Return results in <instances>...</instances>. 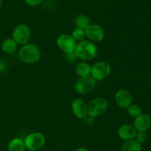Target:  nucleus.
<instances>
[{"mask_svg": "<svg viewBox=\"0 0 151 151\" xmlns=\"http://www.w3.org/2000/svg\"><path fill=\"white\" fill-rule=\"evenodd\" d=\"M97 52L98 50L94 43L87 40H83L77 44L74 52L78 58L81 59L86 62L95 58Z\"/></svg>", "mask_w": 151, "mask_h": 151, "instance_id": "f257e3e1", "label": "nucleus"}, {"mask_svg": "<svg viewBox=\"0 0 151 151\" xmlns=\"http://www.w3.org/2000/svg\"><path fill=\"white\" fill-rule=\"evenodd\" d=\"M21 61L24 63H35L40 60L41 52L38 46L31 43H27L22 46L18 53Z\"/></svg>", "mask_w": 151, "mask_h": 151, "instance_id": "f03ea898", "label": "nucleus"}, {"mask_svg": "<svg viewBox=\"0 0 151 151\" xmlns=\"http://www.w3.org/2000/svg\"><path fill=\"white\" fill-rule=\"evenodd\" d=\"M26 149L29 151H38L44 146L46 139L41 132H33L28 134L24 139Z\"/></svg>", "mask_w": 151, "mask_h": 151, "instance_id": "7ed1b4c3", "label": "nucleus"}, {"mask_svg": "<svg viewBox=\"0 0 151 151\" xmlns=\"http://www.w3.org/2000/svg\"><path fill=\"white\" fill-rule=\"evenodd\" d=\"M109 108L107 100L103 97L93 99L88 104V116L92 118L97 117L106 111Z\"/></svg>", "mask_w": 151, "mask_h": 151, "instance_id": "20e7f679", "label": "nucleus"}, {"mask_svg": "<svg viewBox=\"0 0 151 151\" xmlns=\"http://www.w3.org/2000/svg\"><path fill=\"white\" fill-rule=\"evenodd\" d=\"M111 68L105 61H99L91 66V76L95 81H103L110 75Z\"/></svg>", "mask_w": 151, "mask_h": 151, "instance_id": "39448f33", "label": "nucleus"}, {"mask_svg": "<svg viewBox=\"0 0 151 151\" xmlns=\"http://www.w3.org/2000/svg\"><path fill=\"white\" fill-rule=\"evenodd\" d=\"M31 37L30 29L25 24H19L13 31V39L17 44L24 45L29 43Z\"/></svg>", "mask_w": 151, "mask_h": 151, "instance_id": "423d86ee", "label": "nucleus"}, {"mask_svg": "<svg viewBox=\"0 0 151 151\" xmlns=\"http://www.w3.org/2000/svg\"><path fill=\"white\" fill-rule=\"evenodd\" d=\"M57 45L58 48L65 54L74 52L78 42L69 34L63 33L59 35L57 38Z\"/></svg>", "mask_w": 151, "mask_h": 151, "instance_id": "0eeeda50", "label": "nucleus"}, {"mask_svg": "<svg viewBox=\"0 0 151 151\" xmlns=\"http://www.w3.org/2000/svg\"><path fill=\"white\" fill-rule=\"evenodd\" d=\"M96 86V81L91 76L80 78L75 82V89L81 94H87L91 92Z\"/></svg>", "mask_w": 151, "mask_h": 151, "instance_id": "6e6552de", "label": "nucleus"}, {"mask_svg": "<svg viewBox=\"0 0 151 151\" xmlns=\"http://www.w3.org/2000/svg\"><path fill=\"white\" fill-rule=\"evenodd\" d=\"M86 38L91 42H100L105 37V30L100 25L97 24H90L85 29Z\"/></svg>", "mask_w": 151, "mask_h": 151, "instance_id": "1a4fd4ad", "label": "nucleus"}, {"mask_svg": "<svg viewBox=\"0 0 151 151\" xmlns=\"http://www.w3.org/2000/svg\"><path fill=\"white\" fill-rule=\"evenodd\" d=\"M71 109L73 114L78 119H84L88 116V105L82 99H75L72 102Z\"/></svg>", "mask_w": 151, "mask_h": 151, "instance_id": "9d476101", "label": "nucleus"}, {"mask_svg": "<svg viewBox=\"0 0 151 151\" xmlns=\"http://www.w3.org/2000/svg\"><path fill=\"white\" fill-rule=\"evenodd\" d=\"M114 100L120 109H127L132 104L133 97L130 91L126 89H119L114 95Z\"/></svg>", "mask_w": 151, "mask_h": 151, "instance_id": "9b49d317", "label": "nucleus"}, {"mask_svg": "<svg viewBox=\"0 0 151 151\" xmlns=\"http://www.w3.org/2000/svg\"><path fill=\"white\" fill-rule=\"evenodd\" d=\"M133 126L137 131L147 132L151 127V116L147 114L142 113L137 117L134 118Z\"/></svg>", "mask_w": 151, "mask_h": 151, "instance_id": "f8f14e48", "label": "nucleus"}, {"mask_svg": "<svg viewBox=\"0 0 151 151\" xmlns=\"http://www.w3.org/2000/svg\"><path fill=\"white\" fill-rule=\"evenodd\" d=\"M137 130L134 128L133 125L130 124H125L122 125L118 128L117 134L119 138L123 141H128L135 139L137 134Z\"/></svg>", "mask_w": 151, "mask_h": 151, "instance_id": "ddd939ff", "label": "nucleus"}, {"mask_svg": "<svg viewBox=\"0 0 151 151\" xmlns=\"http://www.w3.org/2000/svg\"><path fill=\"white\" fill-rule=\"evenodd\" d=\"M7 149L9 151H24L26 149L24 141L19 137L13 138L7 144Z\"/></svg>", "mask_w": 151, "mask_h": 151, "instance_id": "4468645a", "label": "nucleus"}, {"mask_svg": "<svg viewBox=\"0 0 151 151\" xmlns=\"http://www.w3.org/2000/svg\"><path fill=\"white\" fill-rule=\"evenodd\" d=\"M91 66H90L86 62L79 63L75 67V72L80 78L91 76Z\"/></svg>", "mask_w": 151, "mask_h": 151, "instance_id": "2eb2a0df", "label": "nucleus"}, {"mask_svg": "<svg viewBox=\"0 0 151 151\" xmlns=\"http://www.w3.org/2000/svg\"><path fill=\"white\" fill-rule=\"evenodd\" d=\"M1 47L3 52L7 53V54H10V53H13L14 52H16V50H17L18 44L13 39V38H6L3 41Z\"/></svg>", "mask_w": 151, "mask_h": 151, "instance_id": "dca6fc26", "label": "nucleus"}, {"mask_svg": "<svg viewBox=\"0 0 151 151\" xmlns=\"http://www.w3.org/2000/svg\"><path fill=\"white\" fill-rule=\"evenodd\" d=\"M142 144L135 139H132L124 142L121 151H142Z\"/></svg>", "mask_w": 151, "mask_h": 151, "instance_id": "f3484780", "label": "nucleus"}, {"mask_svg": "<svg viewBox=\"0 0 151 151\" xmlns=\"http://www.w3.org/2000/svg\"><path fill=\"white\" fill-rule=\"evenodd\" d=\"M75 24L77 28L85 29L87 27L91 24V19L86 15L80 14L75 18Z\"/></svg>", "mask_w": 151, "mask_h": 151, "instance_id": "a211bd4d", "label": "nucleus"}, {"mask_svg": "<svg viewBox=\"0 0 151 151\" xmlns=\"http://www.w3.org/2000/svg\"><path fill=\"white\" fill-rule=\"evenodd\" d=\"M127 113L131 117L136 118L142 114V109L139 105L131 104L127 108Z\"/></svg>", "mask_w": 151, "mask_h": 151, "instance_id": "6ab92c4d", "label": "nucleus"}, {"mask_svg": "<svg viewBox=\"0 0 151 151\" xmlns=\"http://www.w3.org/2000/svg\"><path fill=\"white\" fill-rule=\"evenodd\" d=\"M72 35L74 39L77 41V42H80V41H82L83 40H85L86 38V33L85 30L81 28H75L72 32Z\"/></svg>", "mask_w": 151, "mask_h": 151, "instance_id": "aec40b11", "label": "nucleus"}, {"mask_svg": "<svg viewBox=\"0 0 151 151\" xmlns=\"http://www.w3.org/2000/svg\"><path fill=\"white\" fill-rule=\"evenodd\" d=\"M147 139V132H142V131H137V134H136V137L134 139L136 141L138 142L139 143L142 145L143 143H145L146 142Z\"/></svg>", "mask_w": 151, "mask_h": 151, "instance_id": "412c9836", "label": "nucleus"}, {"mask_svg": "<svg viewBox=\"0 0 151 151\" xmlns=\"http://www.w3.org/2000/svg\"><path fill=\"white\" fill-rule=\"evenodd\" d=\"M43 0H24L27 4L29 6H37L41 3Z\"/></svg>", "mask_w": 151, "mask_h": 151, "instance_id": "4be33fe9", "label": "nucleus"}, {"mask_svg": "<svg viewBox=\"0 0 151 151\" xmlns=\"http://www.w3.org/2000/svg\"><path fill=\"white\" fill-rule=\"evenodd\" d=\"M7 69V62L4 61V60L0 59V72L2 73V72H5Z\"/></svg>", "mask_w": 151, "mask_h": 151, "instance_id": "5701e85b", "label": "nucleus"}, {"mask_svg": "<svg viewBox=\"0 0 151 151\" xmlns=\"http://www.w3.org/2000/svg\"><path fill=\"white\" fill-rule=\"evenodd\" d=\"M66 57L67 58L68 61L69 62H74L77 60L78 58L76 57L75 55V52H72V53H69V54H66Z\"/></svg>", "mask_w": 151, "mask_h": 151, "instance_id": "b1692460", "label": "nucleus"}, {"mask_svg": "<svg viewBox=\"0 0 151 151\" xmlns=\"http://www.w3.org/2000/svg\"><path fill=\"white\" fill-rule=\"evenodd\" d=\"M75 151H89L88 150V149L85 148V147H78V148H77Z\"/></svg>", "mask_w": 151, "mask_h": 151, "instance_id": "393cba45", "label": "nucleus"}, {"mask_svg": "<svg viewBox=\"0 0 151 151\" xmlns=\"http://www.w3.org/2000/svg\"><path fill=\"white\" fill-rule=\"evenodd\" d=\"M2 4H3V2H2V0H0V8H1V6H2Z\"/></svg>", "mask_w": 151, "mask_h": 151, "instance_id": "a878e982", "label": "nucleus"}, {"mask_svg": "<svg viewBox=\"0 0 151 151\" xmlns=\"http://www.w3.org/2000/svg\"><path fill=\"white\" fill-rule=\"evenodd\" d=\"M149 81H150V85H151V75H150V80H149Z\"/></svg>", "mask_w": 151, "mask_h": 151, "instance_id": "bb28decb", "label": "nucleus"}, {"mask_svg": "<svg viewBox=\"0 0 151 151\" xmlns=\"http://www.w3.org/2000/svg\"><path fill=\"white\" fill-rule=\"evenodd\" d=\"M1 72H0V77H1Z\"/></svg>", "mask_w": 151, "mask_h": 151, "instance_id": "cd10ccee", "label": "nucleus"}]
</instances>
